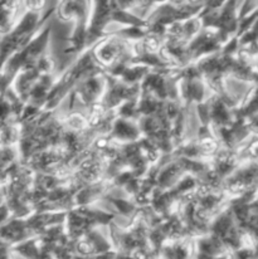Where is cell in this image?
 Wrapping results in <instances>:
<instances>
[{"mask_svg": "<svg viewBox=\"0 0 258 259\" xmlns=\"http://www.w3.org/2000/svg\"><path fill=\"white\" fill-rule=\"evenodd\" d=\"M15 9H17V3L0 2V33L7 34L8 32H10Z\"/></svg>", "mask_w": 258, "mask_h": 259, "instance_id": "6da1fadb", "label": "cell"}, {"mask_svg": "<svg viewBox=\"0 0 258 259\" xmlns=\"http://www.w3.org/2000/svg\"><path fill=\"white\" fill-rule=\"evenodd\" d=\"M13 152L10 151L9 147L0 146V174L7 171V167L12 162Z\"/></svg>", "mask_w": 258, "mask_h": 259, "instance_id": "7a4b0ae2", "label": "cell"}]
</instances>
